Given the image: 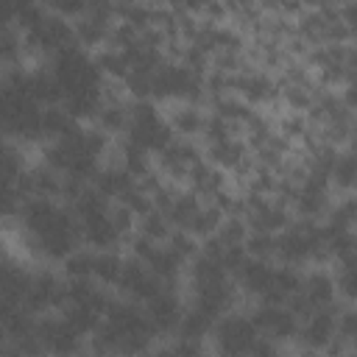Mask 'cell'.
<instances>
[{"mask_svg": "<svg viewBox=\"0 0 357 357\" xmlns=\"http://www.w3.org/2000/svg\"><path fill=\"white\" fill-rule=\"evenodd\" d=\"M17 226L25 251L42 262L61 265L75 248L84 245L73 209L59 198H25Z\"/></svg>", "mask_w": 357, "mask_h": 357, "instance_id": "obj_1", "label": "cell"}, {"mask_svg": "<svg viewBox=\"0 0 357 357\" xmlns=\"http://www.w3.org/2000/svg\"><path fill=\"white\" fill-rule=\"evenodd\" d=\"M47 70L59 86V106L78 123L95 120L106 98V78L95 56L73 42L50 56Z\"/></svg>", "mask_w": 357, "mask_h": 357, "instance_id": "obj_2", "label": "cell"}, {"mask_svg": "<svg viewBox=\"0 0 357 357\" xmlns=\"http://www.w3.org/2000/svg\"><path fill=\"white\" fill-rule=\"evenodd\" d=\"M156 343V335L142 312V304L112 296L98 329L89 335L86 349L100 354H145Z\"/></svg>", "mask_w": 357, "mask_h": 357, "instance_id": "obj_3", "label": "cell"}, {"mask_svg": "<svg viewBox=\"0 0 357 357\" xmlns=\"http://www.w3.org/2000/svg\"><path fill=\"white\" fill-rule=\"evenodd\" d=\"M109 148H112V137L103 134L95 123L92 126L75 123L64 134L45 142L42 162L67 178L89 181L98 173V167L103 165Z\"/></svg>", "mask_w": 357, "mask_h": 357, "instance_id": "obj_4", "label": "cell"}, {"mask_svg": "<svg viewBox=\"0 0 357 357\" xmlns=\"http://www.w3.org/2000/svg\"><path fill=\"white\" fill-rule=\"evenodd\" d=\"M45 106L31 86V70L14 64L0 73V134L17 142H42Z\"/></svg>", "mask_w": 357, "mask_h": 357, "instance_id": "obj_5", "label": "cell"}, {"mask_svg": "<svg viewBox=\"0 0 357 357\" xmlns=\"http://www.w3.org/2000/svg\"><path fill=\"white\" fill-rule=\"evenodd\" d=\"M273 259L290 268H310L329 262L321 220L290 218V223L273 234Z\"/></svg>", "mask_w": 357, "mask_h": 357, "instance_id": "obj_6", "label": "cell"}, {"mask_svg": "<svg viewBox=\"0 0 357 357\" xmlns=\"http://www.w3.org/2000/svg\"><path fill=\"white\" fill-rule=\"evenodd\" d=\"M17 28L22 33L25 53L45 56V59H50L53 53H59V50H64L67 45L75 42L73 22L47 11L45 6H31V8L20 11L17 14Z\"/></svg>", "mask_w": 357, "mask_h": 357, "instance_id": "obj_7", "label": "cell"}, {"mask_svg": "<svg viewBox=\"0 0 357 357\" xmlns=\"http://www.w3.org/2000/svg\"><path fill=\"white\" fill-rule=\"evenodd\" d=\"M204 95V73L192 70L181 59H162V64L151 75V100L156 103H201Z\"/></svg>", "mask_w": 357, "mask_h": 357, "instance_id": "obj_8", "label": "cell"}, {"mask_svg": "<svg viewBox=\"0 0 357 357\" xmlns=\"http://www.w3.org/2000/svg\"><path fill=\"white\" fill-rule=\"evenodd\" d=\"M173 128L167 123V114L159 112L156 100H134L128 103V123L123 131V139L142 148L145 153L156 156L170 139H173Z\"/></svg>", "mask_w": 357, "mask_h": 357, "instance_id": "obj_9", "label": "cell"}, {"mask_svg": "<svg viewBox=\"0 0 357 357\" xmlns=\"http://www.w3.org/2000/svg\"><path fill=\"white\" fill-rule=\"evenodd\" d=\"M257 337H259V332H257L251 315L229 310V312H223V315L215 318L212 332H209L206 340L212 343L215 351L237 357V354H251Z\"/></svg>", "mask_w": 357, "mask_h": 357, "instance_id": "obj_10", "label": "cell"}, {"mask_svg": "<svg viewBox=\"0 0 357 357\" xmlns=\"http://www.w3.org/2000/svg\"><path fill=\"white\" fill-rule=\"evenodd\" d=\"M33 335L39 349L47 354H78L86 349V335H81L61 312L36 315Z\"/></svg>", "mask_w": 357, "mask_h": 357, "instance_id": "obj_11", "label": "cell"}, {"mask_svg": "<svg viewBox=\"0 0 357 357\" xmlns=\"http://www.w3.org/2000/svg\"><path fill=\"white\" fill-rule=\"evenodd\" d=\"M184 301L176 293V284H162L153 296H148L142 301V312L153 329L156 337H173L178 329V321L184 315Z\"/></svg>", "mask_w": 357, "mask_h": 357, "instance_id": "obj_12", "label": "cell"}, {"mask_svg": "<svg viewBox=\"0 0 357 357\" xmlns=\"http://www.w3.org/2000/svg\"><path fill=\"white\" fill-rule=\"evenodd\" d=\"M204 159L223 173H245L251 167V148L240 131H229L212 139H204Z\"/></svg>", "mask_w": 357, "mask_h": 357, "instance_id": "obj_13", "label": "cell"}, {"mask_svg": "<svg viewBox=\"0 0 357 357\" xmlns=\"http://www.w3.org/2000/svg\"><path fill=\"white\" fill-rule=\"evenodd\" d=\"M204 159L201 145H195V139L187 137H173L156 156H153V167L165 181H187L190 170Z\"/></svg>", "mask_w": 357, "mask_h": 357, "instance_id": "obj_14", "label": "cell"}, {"mask_svg": "<svg viewBox=\"0 0 357 357\" xmlns=\"http://www.w3.org/2000/svg\"><path fill=\"white\" fill-rule=\"evenodd\" d=\"M64 290H67V279L61 273H56L50 268H36V271H31L22 307L33 315L56 312L64 301Z\"/></svg>", "mask_w": 357, "mask_h": 357, "instance_id": "obj_15", "label": "cell"}, {"mask_svg": "<svg viewBox=\"0 0 357 357\" xmlns=\"http://www.w3.org/2000/svg\"><path fill=\"white\" fill-rule=\"evenodd\" d=\"M229 92L243 98L251 109H259V106H271V103L279 100V81L268 70L240 67L237 73H231Z\"/></svg>", "mask_w": 357, "mask_h": 357, "instance_id": "obj_16", "label": "cell"}, {"mask_svg": "<svg viewBox=\"0 0 357 357\" xmlns=\"http://www.w3.org/2000/svg\"><path fill=\"white\" fill-rule=\"evenodd\" d=\"M251 321L257 326V332L268 340H273L276 346H284L296 337L298 329V315L287 307V304H271V301H257V307L251 310Z\"/></svg>", "mask_w": 357, "mask_h": 357, "instance_id": "obj_17", "label": "cell"}, {"mask_svg": "<svg viewBox=\"0 0 357 357\" xmlns=\"http://www.w3.org/2000/svg\"><path fill=\"white\" fill-rule=\"evenodd\" d=\"M335 324H337V304L326 310H312L298 321L293 340L304 351H326L335 340Z\"/></svg>", "mask_w": 357, "mask_h": 357, "instance_id": "obj_18", "label": "cell"}, {"mask_svg": "<svg viewBox=\"0 0 357 357\" xmlns=\"http://www.w3.org/2000/svg\"><path fill=\"white\" fill-rule=\"evenodd\" d=\"M159 287H162V282L145 268L142 259H137L134 254H131V257H123V268H120V276H117V284H114L117 296L142 304V301H145L148 296H153Z\"/></svg>", "mask_w": 357, "mask_h": 357, "instance_id": "obj_19", "label": "cell"}, {"mask_svg": "<svg viewBox=\"0 0 357 357\" xmlns=\"http://www.w3.org/2000/svg\"><path fill=\"white\" fill-rule=\"evenodd\" d=\"M89 184H92L100 195H106L109 201H120V198L137 184V178H134L120 162H103V165L98 167V173L89 178Z\"/></svg>", "mask_w": 357, "mask_h": 357, "instance_id": "obj_20", "label": "cell"}, {"mask_svg": "<svg viewBox=\"0 0 357 357\" xmlns=\"http://www.w3.org/2000/svg\"><path fill=\"white\" fill-rule=\"evenodd\" d=\"M167 123H170V128H173L176 137L195 139V137L204 134L206 112L201 109V103H173V109L167 114Z\"/></svg>", "mask_w": 357, "mask_h": 357, "instance_id": "obj_21", "label": "cell"}, {"mask_svg": "<svg viewBox=\"0 0 357 357\" xmlns=\"http://www.w3.org/2000/svg\"><path fill=\"white\" fill-rule=\"evenodd\" d=\"M187 190H192L204 201H212L220 190H226V173L218 170L215 165H209L206 159H201L187 176Z\"/></svg>", "mask_w": 357, "mask_h": 357, "instance_id": "obj_22", "label": "cell"}, {"mask_svg": "<svg viewBox=\"0 0 357 357\" xmlns=\"http://www.w3.org/2000/svg\"><path fill=\"white\" fill-rule=\"evenodd\" d=\"M326 178H329L332 192H337V195H351L354 178H357V159H354V153H351L349 148H337V151H335Z\"/></svg>", "mask_w": 357, "mask_h": 357, "instance_id": "obj_23", "label": "cell"}, {"mask_svg": "<svg viewBox=\"0 0 357 357\" xmlns=\"http://www.w3.org/2000/svg\"><path fill=\"white\" fill-rule=\"evenodd\" d=\"M120 268H123V254L117 248L95 251V259H92V282H98L100 287L109 290V287L117 284Z\"/></svg>", "mask_w": 357, "mask_h": 357, "instance_id": "obj_24", "label": "cell"}, {"mask_svg": "<svg viewBox=\"0 0 357 357\" xmlns=\"http://www.w3.org/2000/svg\"><path fill=\"white\" fill-rule=\"evenodd\" d=\"M22 201H25V195L20 190V181L8 178V176H0V226L17 223Z\"/></svg>", "mask_w": 357, "mask_h": 357, "instance_id": "obj_25", "label": "cell"}, {"mask_svg": "<svg viewBox=\"0 0 357 357\" xmlns=\"http://www.w3.org/2000/svg\"><path fill=\"white\" fill-rule=\"evenodd\" d=\"M28 167L25 156H22V148L17 139L0 134V176H8V178H20V173Z\"/></svg>", "mask_w": 357, "mask_h": 357, "instance_id": "obj_26", "label": "cell"}, {"mask_svg": "<svg viewBox=\"0 0 357 357\" xmlns=\"http://www.w3.org/2000/svg\"><path fill=\"white\" fill-rule=\"evenodd\" d=\"M212 3H215V0H162V6H167L170 11H178V14H190V17L206 14V8H209Z\"/></svg>", "mask_w": 357, "mask_h": 357, "instance_id": "obj_27", "label": "cell"}, {"mask_svg": "<svg viewBox=\"0 0 357 357\" xmlns=\"http://www.w3.org/2000/svg\"><path fill=\"white\" fill-rule=\"evenodd\" d=\"M114 6H131V3H148V0H112Z\"/></svg>", "mask_w": 357, "mask_h": 357, "instance_id": "obj_28", "label": "cell"}]
</instances>
